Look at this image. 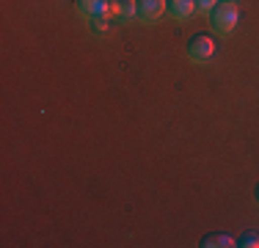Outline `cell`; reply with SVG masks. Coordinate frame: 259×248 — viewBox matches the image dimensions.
<instances>
[{"label": "cell", "instance_id": "cell-9", "mask_svg": "<svg viewBox=\"0 0 259 248\" xmlns=\"http://www.w3.org/2000/svg\"><path fill=\"white\" fill-rule=\"evenodd\" d=\"M237 245L240 248H259V232H245L237 237Z\"/></svg>", "mask_w": 259, "mask_h": 248}, {"label": "cell", "instance_id": "cell-12", "mask_svg": "<svg viewBox=\"0 0 259 248\" xmlns=\"http://www.w3.org/2000/svg\"><path fill=\"white\" fill-rule=\"evenodd\" d=\"M226 3H234V0H226Z\"/></svg>", "mask_w": 259, "mask_h": 248}, {"label": "cell", "instance_id": "cell-5", "mask_svg": "<svg viewBox=\"0 0 259 248\" xmlns=\"http://www.w3.org/2000/svg\"><path fill=\"white\" fill-rule=\"evenodd\" d=\"M110 11L116 22H133L138 20V0H113Z\"/></svg>", "mask_w": 259, "mask_h": 248}, {"label": "cell", "instance_id": "cell-6", "mask_svg": "<svg viewBox=\"0 0 259 248\" xmlns=\"http://www.w3.org/2000/svg\"><path fill=\"white\" fill-rule=\"evenodd\" d=\"M165 11L171 14V20L185 22L188 17L196 14V3L193 0H165Z\"/></svg>", "mask_w": 259, "mask_h": 248}, {"label": "cell", "instance_id": "cell-11", "mask_svg": "<svg viewBox=\"0 0 259 248\" xmlns=\"http://www.w3.org/2000/svg\"><path fill=\"white\" fill-rule=\"evenodd\" d=\"M254 201L259 204V182H256V188H254Z\"/></svg>", "mask_w": 259, "mask_h": 248}, {"label": "cell", "instance_id": "cell-10", "mask_svg": "<svg viewBox=\"0 0 259 248\" xmlns=\"http://www.w3.org/2000/svg\"><path fill=\"white\" fill-rule=\"evenodd\" d=\"M193 3H196V14H209L215 0H193Z\"/></svg>", "mask_w": 259, "mask_h": 248}, {"label": "cell", "instance_id": "cell-1", "mask_svg": "<svg viewBox=\"0 0 259 248\" xmlns=\"http://www.w3.org/2000/svg\"><path fill=\"white\" fill-rule=\"evenodd\" d=\"M207 17H209V28H212L215 33L229 36L232 30L237 28V22H240V9H237V3H226V0H218Z\"/></svg>", "mask_w": 259, "mask_h": 248}, {"label": "cell", "instance_id": "cell-8", "mask_svg": "<svg viewBox=\"0 0 259 248\" xmlns=\"http://www.w3.org/2000/svg\"><path fill=\"white\" fill-rule=\"evenodd\" d=\"M110 22H113V17L110 14H102V17H94V20H89V28L94 36H105L110 30Z\"/></svg>", "mask_w": 259, "mask_h": 248}, {"label": "cell", "instance_id": "cell-3", "mask_svg": "<svg viewBox=\"0 0 259 248\" xmlns=\"http://www.w3.org/2000/svg\"><path fill=\"white\" fill-rule=\"evenodd\" d=\"M110 6H113V0H75L77 17H83L85 22L94 20V17H102V14H110V17H113Z\"/></svg>", "mask_w": 259, "mask_h": 248}, {"label": "cell", "instance_id": "cell-2", "mask_svg": "<svg viewBox=\"0 0 259 248\" xmlns=\"http://www.w3.org/2000/svg\"><path fill=\"white\" fill-rule=\"evenodd\" d=\"M212 55H215V39H212V36L196 33V36H190V39H188V58L193 61V64L204 66V64L212 61Z\"/></svg>", "mask_w": 259, "mask_h": 248}, {"label": "cell", "instance_id": "cell-7", "mask_svg": "<svg viewBox=\"0 0 259 248\" xmlns=\"http://www.w3.org/2000/svg\"><path fill=\"white\" fill-rule=\"evenodd\" d=\"M234 245H237V240L224 232H212L201 237V248H234Z\"/></svg>", "mask_w": 259, "mask_h": 248}, {"label": "cell", "instance_id": "cell-4", "mask_svg": "<svg viewBox=\"0 0 259 248\" xmlns=\"http://www.w3.org/2000/svg\"><path fill=\"white\" fill-rule=\"evenodd\" d=\"M165 14V0H138V22L152 25Z\"/></svg>", "mask_w": 259, "mask_h": 248}]
</instances>
